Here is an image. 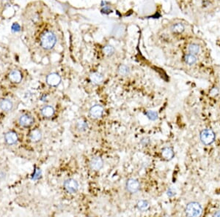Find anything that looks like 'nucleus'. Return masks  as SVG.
<instances>
[{
    "instance_id": "nucleus-1",
    "label": "nucleus",
    "mask_w": 220,
    "mask_h": 217,
    "mask_svg": "<svg viewBox=\"0 0 220 217\" xmlns=\"http://www.w3.org/2000/svg\"><path fill=\"white\" fill-rule=\"evenodd\" d=\"M56 43V38L53 32L47 31L42 34L40 37V44L44 49L50 50L54 47Z\"/></svg>"
},
{
    "instance_id": "nucleus-2",
    "label": "nucleus",
    "mask_w": 220,
    "mask_h": 217,
    "mask_svg": "<svg viewBox=\"0 0 220 217\" xmlns=\"http://www.w3.org/2000/svg\"><path fill=\"white\" fill-rule=\"evenodd\" d=\"M202 213V207L200 203L192 202L189 203L186 208V214L188 216H199Z\"/></svg>"
},
{
    "instance_id": "nucleus-3",
    "label": "nucleus",
    "mask_w": 220,
    "mask_h": 217,
    "mask_svg": "<svg viewBox=\"0 0 220 217\" xmlns=\"http://www.w3.org/2000/svg\"><path fill=\"white\" fill-rule=\"evenodd\" d=\"M215 140V133L211 129H204L200 133V140L204 145H210Z\"/></svg>"
},
{
    "instance_id": "nucleus-4",
    "label": "nucleus",
    "mask_w": 220,
    "mask_h": 217,
    "mask_svg": "<svg viewBox=\"0 0 220 217\" xmlns=\"http://www.w3.org/2000/svg\"><path fill=\"white\" fill-rule=\"evenodd\" d=\"M64 187L68 193L74 194L78 191L79 184L76 180L69 179L66 180L64 183Z\"/></svg>"
},
{
    "instance_id": "nucleus-5",
    "label": "nucleus",
    "mask_w": 220,
    "mask_h": 217,
    "mask_svg": "<svg viewBox=\"0 0 220 217\" xmlns=\"http://www.w3.org/2000/svg\"><path fill=\"white\" fill-rule=\"evenodd\" d=\"M126 188L131 193H135L140 189V183L137 179H129L126 183Z\"/></svg>"
},
{
    "instance_id": "nucleus-6",
    "label": "nucleus",
    "mask_w": 220,
    "mask_h": 217,
    "mask_svg": "<svg viewBox=\"0 0 220 217\" xmlns=\"http://www.w3.org/2000/svg\"><path fill=\"white\" fill-rule=\"evenodd\" d=\"M46 82L51 86H57L61 82V78L58 74L51 73L46 78Z\"/></svg>"
},
{
    "instance_id": "nucleus-7",
    "label": "nucleus",
    "mask_w": 220,
    "mask_h": 217,
    "mask_svg": "<svg viewBox=\"0 0 220 217\" xmlns=\"http://www.w3.org/2000/svg\"><path fill=\"white\" fill-rule=\"evenodd\" d=\"M103 108L101 105H94L90 109V115L93 119H98L102 116Z\"/></svg>"
},
{
    "instance_id": "nucleus-8",
    "label": "nucleus",
    "mask_w": 220,
    "mask_h": 217,
    "mask_svg": "<svg viewBox=\"0 0 220 217\" xmlns=\"http://www.w3.org/2000/svg\"><path fill=\"white\" fill-rule=\"evenodd\" d=\"M90 168L95 171H98L103 168V161L99 156H95L90 161Z\"/></svg>"
},
{
    "instance_id": "nucleus-9",
    "label": "nucleus",
    "mask_w": 220,
    "mask_h": 217,
    "mask_svg": "<svg viewBox=\"0 0 220 217\" xmlns=\"http://www.w3.org/2000/svg\"><path fill=\"white\" fill-rule=\"evenodd\" d=\"M19 123L24 127H29L34 123V119L31 116L28 114H24L19 119Z\"/></svg>"
},
{
    "instance_id": "nucleus-10",
    "label": "nucleus",
    "mask_w": 220,
    "mask_h": 217,
    "mask_svg": "<svg viewBox=\"0 0 220 217\" xmlns=\"http://www.w3.org/2000/svg\"><path fill=\"white\" fill-rule=\"evenodd\" d=\"M4 139H5V141L7 144H9V145H13L18 140L17 134L14 132H7V133H6Z\"/></svg>"
},
{
    "instance_id": "nucleus-11",
    "label": "nucleus",
    "mask_w": 220,
    "mask_h": 217,
    "mask_svg": "<svg viewBox=\"0 0 220 217\" xmlns=\"http://www.w3.org/2000/svg\"><path fill=\"white\" fill-rule=\"evenodd\" d=\"M90 81L93 83L95 85H98V84L101 83L103 80V76L102 74H101L100 72H93L90 76Z\"/></svg>"
},
{
    "instance_id": "nucleus-12",
    "label": "nucleus",
    "mask_w": 220,
    "mask_h": 217,
    "mask_svg": "<svg viewBox=\"0 0 220 217\" xmlns=\"http://www.w3.org/2000/svg\"><path fill=\"white\" fill-rule=\"evenodd\" d=\"M174 151L170 147H166L161 151V156L166 160H170L174 157Z\"/></svg>"
},
{
    "instance_id": "nucleus-13",
    "label": "nucleus",
    "mask_w": 220,
    "mask_h": 217,
    "mask_svg": "<svg viewBox=\"0 0 220 217\" xmlns=\"http://www.w3.org/2000/svg\"><path fill=\"white\" fill-rule=\"evenodd\" d=\"M9 79L13 83H20L22 79V75L20 71L19 70H13L10 73Z\"/></svg>"
},
{
    "instance_id": "nucleus-14",
    "label": "nucleus",
    "mask_w": 220,
    "mask_h": 217,
    "mask_svg": "<svg viewBox=\"0 0 220 217\" xmlns=\"http://www.w3.org/2000/svg\"><path fill=\"white\" fill-rule=\"evenodd\" d=\"M13 103L10 100H7V99H4L0 101V108L1 110L4 111H9L12 110L13 108Z\"/></svg>"
},
{
    "instance_id": "nucleus-15",
    "label": "nucleus",
    "mask_w": 220,
    "mask_h": 217,
    "mask_svg": "<svg viewBox=\"0 0 220 217\" xmlns=\"http://www.w3.org/2000/svg\"><path fill=\"white\" fill-rule=\"evenodd\" d=\"M41 113L44 117L51 118L54 114V110L51 106H45L42 108Z\"/></svg>"
},
{
    "instance_id": "nucleus-16",
    "label": "nucleus",
    "mask_w": 220,
    "mask_h": 217,
    "mask_svg": "<svg viewBox=\"0 0 220 217\" xmlns=\"http://www.w3.org/2000/svg\"><path fill=\"white\" fill-rule=\"evenodd\" d=\"M30 140H32V142H38L41 140V137H42V135H41V132H40V130L38 129H34L32 130L30 134Z\"/></svg>"
},
{
    "instance_id": "nucleus-17",
    "label": "nucleus",
    "mask_w": 220,
    "mask_h": 217,
    "mask_svg": "<svg viewBox=\"0 0 220 217\" xmlns=\"http://www.w3.org/2000/svg\"><path fill=\"white\" fill-rule=\"evenodd\" d=\"M184 60H185V62L187 63L189 65H192V64H195L197 62V57L194 54H189L186 55L185 57H184Z\"/></svg>"
},
{
    "instance_id": "nucleus-18",
    "label": "nucleus",
    "mask_w": 220,
    "mask_h": 217,
    "mask_svg": "<svg viewBox=\"0 0 220 217\" xmlns=\"http://www.w3.org/2000/svg\"><path fill=\"white\" fill-rule=\"evenodd\" d=\"M150 204L147 200H140L137 203V208L142 211H145L149 208Z\"/></svg>"
},
{
    "instance_id": "nucleus-19",
    "label": "nucleus",
    "mask_w": 220,
    "mask_h": 217,
    "mask_svg": "<svg viewBox=\"0 0 220 217\" xmlns=\"http://www.w3.org/2000/svg\"><path fill=\"white\" fill-rule=\"evenodd\" d=\"M189 52L191 53V54H197L200 51V45H198L197 44H195V43H192V44H190L189 45Z\"/></svg>"
},
{
    "instance_id": "nucleus-20",
    "label": "nucleus",
    "mask_w": 220,
    "mask_h": 217,
    "mask_svg": "<svg viewBox=\"0 0 220 217\" xmlns=\"http://www.w3.org/2000/svg\"><path fill=\"white\" fill-rule=\"evenodd\" d=\"M171 30H172V32H174V33L180 34L184 31V26L182 24H181V23H178V24L172 25Z\"/></svg>"
},
{
    "instance_id": "nucleus-21",
    "label": "nucleus",
    "mask_w": 220,
    "mask_h": 217,
    "mask_svg": "<svg viewBox=\"0 0 220 217\" xmlns=\"http://www.w3.org/2000/svg\"><path fill=\"white\" fill-rule=\"evenodd\" d=\"M77 128H78L79 130L82 131V132L86 131L87 129V128H88V124H87V123L82 119L79 120V121H77Z\"/></svg>"
},
{
    "instance_id": "nucleus-22",
    "label": "nucleus",
    "mask_w": 220,
    "mask_h": 217,
    "mask_svg": "<svg viewBox=\"0 0 220 217\" xmlns=\"http://www.w3.org/2000/svg\"><path fill=\"white\" fill-rule=\"evenodd\" d=\"M130 70H129V68L128 66L123 65V64H121L119 67H118V72L120 75L126 76L129 73Z\"/></svg>"
},
{
    "instance_id": "nucleus-23",
    "label": "nucleus",
    "mask_w": 220,
    "mask_h": 217,
    "mask_svg": "<svg viewBox=\"0 0 220 217\" xmlns=\"http://www.w3.org/2000/svg\"><path fill=\"white\" fill-rule=\"evenodd\" d=\"M103 51L105 54L108 55V56H111L114 53V48L111 45H106L103 48Z\"/></svg>"
},
{
    "instance_id": "nucleus-24",
    "label": "nucleus",
    "mask_w": 220,
    "mask_h": 217,
    "mask_svg": "<svg viewBox=\"0 0 220 217\" xmlns=\"http://www.w3.org/2000/svg\"><path fill=\"white\" fill-rule=\"evenodd\" d=\"M145 115H146L147 116H148V118L150 120H152V121H155V120H156L158 119V113L156 112H155V111H148L146 113H145Z\"/></svg>"
},
{
    "instance_id": "nucleus-25",
    "label": "nucleus",
    "mask_w": 220,
    "mask_h": 217,
    "mask_svg": "<svg viewBox=\"0 0 220 217\" xmlns=\"http://www.w3.org/2000/svg\"><path fill=\"white\" fill-rule=\"evenodd\" d=\"M20 26L18 24H14L12 26V30L13 32H19L20 31Z\"/></svg>"
},
{
    "instance_id": "nucleus-26",
    "label": "nucleus",
    "mask_w": 220,
    "mask_h": 217,
    "mask_svg": "<svg viewBox=\"0 0 220 217\" xmlns=\"http://www.w3.org/2000/svg\"><path fill=\"white\" fill-rule=\"evenodd\" d=\"M218 92H219V91H218L217 89L213 88L211 90V92H210V94H211V96H216V95L218 94Z\"/></svg>"
},
{
    "instance_id": "nucleus-27",
    "label": "nucleus",
    "mask_w": 220,
    "mask_h": 217,
    "mask_svg": "<svg viewBox=\"0 0 220 217\" xmlns=\"http://www.w3.org/2000/svg\"><path fill=\"white\" fill-rule=\"evenodd\" d=\"M101 11H102V13H107V14L109 13H111V10L110 9L108 6H105Z\"/></svg>"
},
{
    "instance_id": "nucleus-28",
    "label": "nucleus",
    "mask_w": 220,
    "mask_h": 217,
    "mask_svg": "<svg viewBox=\"0 0 220 217\" xmlns=\"http://www.w3.org/2000/svg\"><path fill=\"white\" fill-rule=\"evenodd\" d=\"M175 195V193L174 191H172V189H168L167 191V195L169 196V197H173Z\"/></svg>"
},
{
    "instance_id": "nucleus-29",
    "label": "nucleus",
    "mask_w": 220,
    "mask_h": 217,
    "mask_svg": "<svg viewBox=\"0 0 220 217\" xmlns=\"http://www.w3.org/2000/svg\"><path fill=\"white\" fill-rule=\"evenodd\" d=\"M213 216H220V210H218V211H216V213H214Z\"/></svg>"
}]
</instances>
